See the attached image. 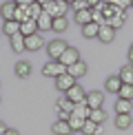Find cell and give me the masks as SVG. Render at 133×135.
Listing matches in <instances>:
<instances>
[{"instance_id":"cell-23","label":"cell","mask_w":133,"mask_h":135,"mask_svg":"<svg viewBox=\"0 0 133 135\" xmlns=\"http://www.w3.org/2000/svg\"><path fill=\"white\" fill-rule=\"evenodd\" d=\"M131 126V113H120L115 115V128H120V131H124V128Z\"/></svg>"},{"instance_id":"cell-8","label":"cell","mask_w":133,"mask_h":135,"mask_svg":"<svg viewBox=\"0 0 133 135\" xmlns=\"http://www.w3.org/2000/svg\"><path fill=\"white\" fill-rule=\"evenodd\" d=\"M87 71H89V66H87V62L84 60H78L75 64H71V66H66V73H69L71 78H82V75H87Z\"/></svg>"},{"instance_id":"cell-39","label":"cell","mask_w":133,"mask_h":135,"mask_svg":"<svg viewBox=\"0 0 133 135\" xmlns=\"http://www.w3.org/2000/svg\"><path fill=\"white\" fill-rule=\"evenodd\" d=\"M87 2H89V7H91V9H96L98 4H102V0H87Z\"/></svg>"},{"instance_id":"cell-13","label":"cell","mask_w":133,"mask_h":135,"mask_svg":"<svg viewBox=\"0 0 133 135\" xmlns=\"http://www.w3.org/2000/svg\"><path fill=\"white\" fill-rule=\"evenodd\" d=\"M9 40H11V49H13L16 53L27 51V47H25V36H22V33H16V36H11Z\"/></svg>"},{"instance_id":"cell-3","label":"cell","mask_w":133,"mask_h":135,"mask_svg":"<svg viewBox=\"0 0 133 135\" xmlns=\"http://www.w3.org/2000/svg\"><path fill=\"white\" fill-rule=\"evenodd\" d=\"M66 44L64 40H51V42H47V53H49V58L51 60H60V55H62L66 51Z\"/></svg>"},{"instance_id":"cell-44","label":"cell","mask_w":133,"mask_h":135,"mask_svg":"<svg viewBox=\"0 0 133 135\" xmlns=\"http://www.w3.org/2000/svg\"><path fill=\"white\" fill-rule=\"evenodd\" d=\"M66 2H69V4H71V2H75V0H66Z\"/></svg>"},{"instance_id":"cell-26","label":"cell","mask_w":133,"mask_h":135,"mask_svg":"<svg viewBox=\"0 0 133 135\" xmlns=\"http://www.w3.org/2000/svg\"><path fill=\"white\" fill-rule=\"evenodd\" d=\"M29 18H31V16H29V7H16V13H13V20L16 22L22 25V22H27Z\"/></svg>"},{"instance_id":"cell-16","label":"cell","mask_w":133,"mask_h":135,"mask_svg":"<svg viewBox=\"0 0 133 135\" xmlns=\"http://www.w3.org/2000/svg\"><path fill=\"white\" fill-rule=\"evenodd\" d=\"M2 33L4 36H16V33H20V22H16V20H4V25H2Z\"/></svg>"},{"instance_id":"cell-37","label":"cell","mask_w":133,"mask_h":135,"mask_svg":"<svg viewBox=\"0 0 133 135\" xmlns=\"http://www.w3.org/2000/svg\"><path fill=\"white\" fill-rule=\"evenodd\" d=\"M13 2L18 4V7H29V4H33L36 0H13Z\"/></svg>"},{"instance_id":"cell-45","label":"cell","mask_w":133,"mask_h":135,"mask_svg":"<svg viewBox=\"0 0 133 135\" xmlns=\"http://www.w3.org/2000/svg\"><path fill=\"white\" fill-rule=\"evenodd\" d=\"M131 7H133V0H131Z\"/></svg>"},{"instance_id":"cell-43","label":"cell","mask_w":133,"mask_h":135,"mask_svg":"<svg viewBox=\"0 0 133 135\" xmlns=\"http://www.w3.org/2000/svg\"><path fill=\"white\" fill-rule=\"evenodd\" d=\"M40 4H49V2H53V0H38Z\"/></svg>"},{"instance_id":"cell-34","label":"cell","mask_w":133,"mask_h":135,"mask_svg":"<svg viewBox=\"0 0 133 135\" xmlns=\"http://www.w3.org/2000/svg\"><path fill=\"white\" fill-rule=\"evenodd\" d=\"M91 18H93V22L96 25H104V13H102V9H91Z\"/></svg>"},{"instance_id":"cell-25","label":"cell","mask_w":133,"mask_h":135,"mask_svg":"<svg viewBox=\"0 0 133 135\" xmlns=\"http://www.w3.org/2000/svg\"><path fill=\"white\" fill-rule=\"evenodd\" d=\"M89 113H91L89 104L87 102H80V104H75V109H73L71 115H78V117H82V120H89Z\"/></svg>"},{"instance_id":"cell-11","label":"cell","mask_w":133,"mask_h":135,"mask_svg":"<svg viewBox=\"0 0 133 135\" xmlns=\"http://www.w3.org/2000/svg\"><path fill=\"white\" fill-rule=\"evenodd\" d=\"M16 7H18V4H16L13 0H11V2H2V4H0V16H2L4 20H13Z\"/></svg>"},{"instance_id":"cell-10","label":"cell","mask_w":133,"mask_h":135,"mask_svg":"<svg viewBox=\"0 0 133 135\" xmlns=\"http://www.w3.org/2000/svg\"><path fill=\"white\" fill-rule=\"evenodd\" d=\"M113 38H115V29L113 27H109V25H100V33H98V40L100 42H113Z\"/></svg>"},{"instance_id":"cell-21","label":"cell","mask_w":133,"mask_h":135,"mask_svg":"<svg viewBox=\"0 0 133 135\" xmlns=\"http://www.w3.org/2000/svg\"><path fill=\"white\" fill-rule=\"evenodd\" d=\"M36 22H38V31H49V29L53 27V18H51L49 13H42Z\"/></svg>"},{"instance_id":"cell-9","label":"cell","mask_w":133,"mask_h":135,"mask_svg":"<svg viewBox=\"0 0 133 135\" xmlns=\"http://www.w3.org/2000/svg\"><path fill=\"white\" fill-rule=\"evenodd\" d=\"M84 102L89 104V109H102V104H104V93L102 91H91V93H87V100Z\"/></svg>"},{"instance_id":"cell-30","label":"cell","mask_w":133,"mask_h":135,"mask_svg":"<svg viewBox=\"0 0 133 135\" xmlns=\"http://www.w3.org/2000/svg\"><path fill=\"white\" fill-rule=\"evenodd\" d=\"M115 113H131V102H129V100H118V102H115Z\"/></svg>"},{"instance_id":"cell-35","label":"cell","mask_w":133,"mask_h":135,"mask_svg":"<svg viewBox=\"0 0 133 135\" xmlns=\"http://www.w3.org/2000/svg\"><path fill=\"white\" fill-rule=\"evenodd\" d=\"M71 7H73L75 11H82V9H91L87 0H75V2H71Z\"/></svg>"},{"instance_id":"cell-18","label":"cell","mask_w":133,"mask_h":135,"mask_svg":"<svg viewBox=\"0 0 133 135\" xmlns=\"http://www.w3.org/2000/svg\"><path fill=\"white\" fill-rule=\"evenodd\" d=\"M55 106H58V111H66V113H73V109H75V104L71 102L66 95H60L58 102H55Z\"/></svg>"},{"instance_id":"cell-15","label":"cell","mask_w":133,"mask_h":135,"mask_svg":"<svg viewBox=\"0 0 133 135\" xmlns=\"http://www.w3.org/2000/svg\"><path fill=\"white\" fill-rule=\"evenodd\" d=\"M124 22H126V11H120L118 16H113V18H109L104 25H109V27H113L115 31L120 29V27H124Z\"/></svg>"},{"instance_id":"cell-4","label":"cell","mask_w":133,"mask_h":135,"mask_svg":"<svg viewBox=\"0 0 133 135\" xmlns=\"http://www.w3.org/2000/svg\"><path fill=\"white\" fill-rule=\"evenodd\" d=\"M64 95H66V98H69L73 104H80V102H84V100H87V91L80 86V84H73V86H71Z\"/></svg>"},{"instance_id":"cell-28","label":"cell","mask_w":133,"mask_h":135,"mask_svg":"<svg viewBox=\"0 0 133 135\" xmlns=\"http://www.w3.org/2000/svg\"><path fill=\"white\" fill-rule=\"evenodd\" d=\"M82 133L84 135H100V124H96V122L87 120L84 126H82Z\"/></svg>"},{"instance_id":"cell-42","label":"cell","mask_w":133,"mask_h":135,"mask_svg":"<svg viewBox=\"0 0 133 135\" xmlns=\"http://www.w3.org/2000/svg\"><path fill=\"white\" fill-rule=\"evenodd\" d=\"M129 62L133 64V44H131V49H129Z\"/></svg>"},{"instance_id":"cell-7","label":"cell","mask_w":133,"mask_h":135,"mask_svg":"<svg viewBox=\"0 0 133 135\" xmlns=\"http://www.w3.org/2000/svg\"><path fill=\"white\" fill-rule=\"evenodd\" d=\"M25 47H27V51H40V49L44 47V40H42V36H40V33L27 36V38H25Z\"/></svg>"},{"instance_id":"cell-29","label":"cell","mask_w":133,"mask_h":135,"mask_svg":"<svg viewBox=\"0 0 133 135\" xmlns=\"http://www.w3.org/2000/svg\"><path fill=\"white\" fill-rule=\"evenodd\" d=\"M89 120L96 122V124H102V122L107 120V113H104L102 109H91V113H89Z\"/></svg>"},{"instance_id":"cell-24","label":"cell","mask_w":133,"mask_h":135,"mask_svg":"<svg viewBox=\"0 0 133 135\" xmlns=\"http://www.w3.org/2000/svg\"><path fill=\"white\" fill-rule=\"evenodd\" d=\"M16 75L18 78H29L31 75V64L25 62V60H20V62L16 64Z\"/></svg>"},{"instance_id":"cell-33","label":"cell","mask_w":133,"mask_h":135,"mask_svg":"<svg viewBox=\"0 0 133 135\" xmlns=\"http://www.w3.org/2000/svg\"><path fill=\"white\" fill-rule=\"evenodd\" d=\"M66 27H69V22H66V18H53V27H51L53 31L62 33V31H66Z\"/></svg>"},{"instance_id":"cell-38","label":"cell","mask_w":133,"mask_h":135,"mask_svg":"<svg viewBox=\"0 0 133 135\" xmlns=\"http://www.w3.org/2000/svg\"><path fill=\"white\" fill-rule=\"evenodd\" d=\"M69 117H71V113H66V111H58V120H64V122H69Z\"/></svg>"},{"instance_id":"cell-40","label":"cell","mask_w":133,"mask_h":135,"mask_svg":"<svg viewBox=\"0 0 133 135\" xmlns=\"http://www.w3.org/2000/svg\"><path fill=\"white\" fill-rule=\"evenodd\" d=\"M7 133V124H4V122H0V135H4Z\"/></svg>"},{"instance_id":"cell-22","label":"cell","mask_w":133,"mask_h":135,"mask_svg":"<svg viewBox=\"0 0 133 135\" xmlns=\"http://www.w3.org/2000/svg\"><path fill=\"white\" fill-rule=\"evenodd\" d=\"M98 33H100V25H96V22H89V25L82 27V36L87 38H98Z\"/></svg>"},{"instance_id":"cell-27","label":"cell","mask_w":133,"mask_h":135,"mask_svg":"<svg viewBox=\"0 0 133 135\" xmlns=\"http://www.w3.org/2000/svg\"><path fill=\"white\" fill-rule=\"evenodd\" d=\"M84 122H87V120H82V117H78V115H71V117H69V126H71V131H73V133H82Z\"/></svg>"},{"instance_id":"cell-17","label":"cell","mask_w":133,"mask_h":135,"mask_svg":"<svg viewBox=\"0 0 133 135\" xmlns=\"http://www.w3.org/2000/svg\"><path fill=\"white\" fill-rule=\"evenodd\" d=\"M107 91L109 93H120V89H122V80H120V75H111V78H107Z\"/></svg>"},{"instance_id":"cell-41","label":"cell","mask_w":133,"mask_h":135,"mask_svg":"<svg viewBox=\"0 0 133 135\" xmlns=\"http://www.w3.org/2000/svg\"><path fill=\"white\" fill-rule=\"evenodd\" d=\"M4 135H20V133L16 131V128H7V133H4Z\"/></svg>"},{"instance_id":"cell-36","label":"cell","mask_w":133,"mask_h":135,"mask_svg":"<svg viewBox=\"0 0 133 135\" xmlns=\"http://www.w3.org/2000/svg\"><path fill=\"white\" fill-rule=\"evenodd\" d=\"M115 7H120L122 11H126V7H131V0H115Z\"/></svg>"},{"instance_id":"cell-6","label":"cell","mask_w":133,"mask_h":135,"mask_svg":"<svg viewBox=\"0 0 133 135\" xmlns=\"http://www.w3.org/2000/svg\"><path fill=\"white\" fill-rule=\"evenodd\" d=\"M78 60H80V53H78V49H75V47H66V51L60 55L58 62H62L64 66H71V64H75Z\"/></svg>"},{"instance_id":"cell-12","label":"cell","mask_w":133,"mask_h":135,"mask_svg":"<svg viewBox=\"0 0 133 135\" xmlns=\"http://www.w3.org/2000/svg\"><path fill=\"white\" fill-rule=\"evenodd\" d=\"M20 33H22V36H33V33H38V22L36 20H33V18H29V20H27V22H22V25H20Z\"/></svg>"},{"instance_id":"cell-32","label":"cell","mask_w":133,"mask_h":135,"mask_svg":"<svg viewBox=\"0 0 133 135\" xmlns=\"http://www.w3.org/2000/svg\"><path fill=\"white\" fill-rule=\"evenodd\" d=\"M120 98L122 100H129V102H133V84H122V89H120Z\"/></svg>"},{"instance_id":"cell-5","label":"cell","mask_w":133,"mask_h":135,"mask_svg":"<svg viewBox=\"0 0 133 135\" xmlns=\"http://www.w3.org/2000/svg\"><path fill=\"white\" fill-rule=\"evenodd\" d=\"M73 84H78V82H75V78L69 75V73H62V75L55 78V89H58V91H62V93H66Z\"/></svg>"},{"instance_id":"cell-14","label":"cell","mask_w":133,"mask_h":135,"mask_svg":"<svg viewBox=\"0 0 133 135\" xmlns=\"http://www.w3.org/2000/svg\"><path fill=\"white\" fill-rule=\"evenodd\" d=\"M120 80H122V84H133V64L129 62V64H124L120 69Z\"/></svg>"},{"instance_id":"cell-19","label":"cell","mask_w":133,"mask_h":135,"mask_svg":"<svg viewBox=\"0 0 133 135\" xmlns=\"http://www.w3.org/2000/svg\"><path fill=\"white\" fill-rule=\"evenodd\" d=\"M73 20L78 22V25H89V22H93L91 18V9H82V11H75V16H73Z\"/></svg>"},{"instance_id":"cell-20","label":"cell","mask_w":133,"mask_h":135,"mask_svg":"<svg viewBox=\"0 0 133 135\" xmlns=\"http://www.w3.org/2000/svg\"><path fill=\"white\" fill-rule=\"evenodd\" d=\"M51 131L55 133V135H71L73 131H71V126H69V122H64V120H58L53 124V128Z\"/></svg>"},{"instance_id":"cell-2","label":"cell","mask_w":133,"mask_h":135,"mask_svg":"<svg viewBox=\"0 0 133 135\" xmlns=\"http://www.w3.org/2000/svg\"><path fill=\"white\" fill-rule=\"evenodd\" d=\"M62 73H66V66L62 62H58V60H51V62H47L42 66V75H47V78H58Z\"/></svg>"},{"instance_id":"cell-1","label":"cell","mask_w":133,"mask_h":135,"mask_svg":"<svg viewBox=\"0 0 133 135\" xmlns=\"http://www.w3.org/2000/svg\"><path fill=\"white\" fill-rule=\"evenodd\" d=\"M69 7L71 4L66 2V0H53V2H49V4H42L44 13H49L51 18H66Z\"/></svg>"},{"instance_id":"cell-31","label":"cell","mask_w":133,"mask_h":135,"mask_svg":"<svg viewBox=\"0 0 133 135\" xmlns=\"http://www.w3.org/2000/svg\"><path fill=\"white\" fill-rule=\"evenodd\" d=\"M42 13H44V9H42V4L38 2V0H36L33 4H29V16H31L33 20H38V18L42 16Z\"/></svg>"}]
</instances>
